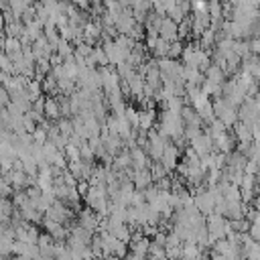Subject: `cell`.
Segmentation results:
<instances>
[{
	"label": "cell",
	"instance_id": "1",
	"mask_svg": "<svg viewBox=\"0 0 260 260\" xmlns=\"http://www.w3.org/2000/svg\"><path fill=\"white\" fill-rule=\"evenodd\" d=\"M213 114L217 120H221L225 124V128H232L238 122V108H234L225 98H215L213 102Z\"/></svg>",
	"mask_w": 260,
	"mask_h": 260
},
{
	"label": "cell",
	"instance_id": "2",
	"mask_svg": "<svg viewBox=\"0 0 260 260\" xmlns=\"http://www.w3.org/2000/svg\"><path fill=\"white\" fill-rule=\"evenodd\" d=\"M189 142H191V148H193V152H195L197 156H205V154L213 152V138H211L207 132L197 134V136L191 138Z\"/></svg>",
	"mask_w": 260,
	"mask_h": 260
},
{
	"label": "cell",
	"instance_id": "3",
	"mask_svg": "<svg viewBox=\"0 0 260 260\" xmlns=\"http://www.w3.org/2000/svg\"><path fill=\"white\" fill-rule=\"evenodd\" d=\"M158 37L165 39V41H169V43L177 41V39H179V24H177L173 18L165 16V18L160 20V26H158Z\"/></svg>",
	"mask_w": 260,
	"mask_h": 260
},
{
	"label": "cell",
	"instance_id": "4",
	"mask_svg": "<svg viewBox=\"0 0 260 260\" xmlns=\"http://www.w3.org/2000/svg\"><path fill=\"white\" fill-rule=\"evenodd\" d=\"M160 162H162V167L167 171L177 169V165H179V146H175V144L169 142L167 148H165V152H162V156H160Z\"/></svg>",
	"mask_w": 260,
	"mask_h": 260
},
{
	"label": "cell",
	"instance_id": "5",
	"mask_svg": "<svg viewBox=\"0 0 260 260\" xmlns=\"http://www.w3.org/2000/svg\"><path fill=\"white\" fill-rule=\"evenodd\" d=\"M234 142H236V138L232 134H228V130H225L223 134H219V136L213 138V148H217L221 154H228V152H232Z\"/></svg>",
	"mask_w": 260,
	"mask_h": 260
},
{
	"label": "cell",
	"instance_id": "6",
	"mask_svg": "<svg viewBox=\"0 0 260 260\" xmlns=\"http://www.w3.org/2000/svg\"><path fill=\"white\" fill-rule=\"evenodd\" d=\"M169 41H165V39H156L154 41V45H152V53H154V57H158V59H162V57H169Z\"/></svg>",
	"mask_w": 260,
	"mask_h": 260
},
{
	"label": "cell",
	"instance_id": "7",
	"mask_svg": "<svg viewBox=\"0 0 260 260\" xmlns=\"http://www.w3.org/2000/svg\"><path fill=\"white\" fill-rule=\"evenodd\" d=\"M43 110H45V114H47L49 118H59V114H61V106H59V102L53 100V98H47V100H45Z\"/></svg>",
	"mask_w": 260,
	"mask_h": 260
},
{
	"label": "cell",
	"instance_id": "8",
	"mask_svg": "<svg viewBox=\"0 0 260 260\" xmlns=\"http://www.w3.org/2000/svg\"><path fill=\"white\" fill-rule=\"evenodd\" d=\"M181 53H183V43L177 39V41H173V43L169 45V57H171V59H179Z\"/></svg>",
	"mask_w": 260,
	"mask_h": 260
},
{
	"label": "cell",
	"instance_id": "9",
	"mask_svg": "<svg viewBox=\"0 0 260 260\" xmlns=\"http://www.w3.org/2000/svg\"><path fill=\"white\" fill-rule=\"evenodd\" d=\"M250 51H252L254 55H260V37H254V39L250 41Z\"/></svg>",
	"mask_w": 260,
	"mask_h": 260
},
{
	"label": "cell",
	"instance_id": "10",
	"mask_svg": "<svg viewBox=\"0 0 260 260\" xmlns=\"http://www.w3.org/2000/svg\"><path fill=\"white\" fill-rule=\"evenodd\" d=\"M77 8H81V10H85V8H89V4H91V0H71Z\"/></svg>",
	"mask_w": 260,
	"mask_h": 260
},
{
	"label": "cell",
	"instance_id": "11",
	"mask_svg": "<svg viewBox=\"0 0 260 260\" xmlns=\"http://www.w3.org/2000/svg\"><path fill=\"white\" fill-rule=\"evenodd\" d=\"M4 104H8V91L2 87L0 89V106H4Z\"/></svg>",
	"mask_w": 260,
	"mask_h": 260
},
{
	"label": "cell",
	"instance_id": "12",
	"mask_svg": "<svg viewBox=\"0 0 260 260\" xmlns=\"http://www.w3.org/2000/svg\"><path fill=\"white\" fill-rule=\"evenodd\" d=\"M59 2H71V0H59Z\"/></svg>",
	"mask_w": 260,
	"mask_h": 260
}]
</instances>
